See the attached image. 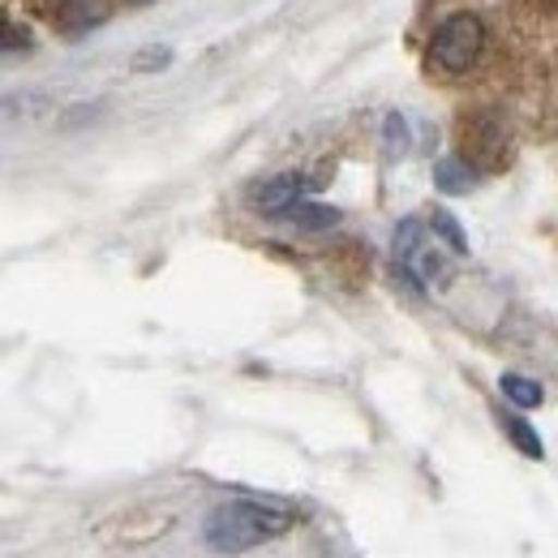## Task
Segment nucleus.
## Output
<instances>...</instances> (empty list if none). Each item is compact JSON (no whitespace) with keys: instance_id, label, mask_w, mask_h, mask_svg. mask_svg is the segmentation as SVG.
<instances>
[{"instance_id":"obj_1","label":"nucleus","mask_w":558,"mask_h":558,"mask_svg":"<svg viewBox=\"0 0 558 558\" xmlns=\"http://www.w3.org/2000/svg\"><path fill=\"white\" fill-rule=\"evenodd\" d=\"M288 529H292V511L271 507V502L236 498V502H223V507L210 511L207 546L219 555H241V550H254L263 542H276Z\"/></svg>"},{"instance_id":"obj_2","label":"nucleus","mask_w":558,"mask_h":558,"mask_svg":"<svg viewBox=\"0 0 558 558\" xmlns=\"http://www.w3.org/2000/svg\"><path fill=\"white\" fill-rule=\"evenodd\" d=\"M486 44V26L477 13H451L447 22H438L434 39H429V61L442 73H464Z\"/></svg>"},{"instance_id":"obj_3","label":"nucleus","mask_w":558,"mask_h":558,"mask_svg":"<svg viewBox=\"0 0 558 558\" xmlns=\"http://www.w3.org/2000/svg\"><path fill=\"white\" fill-rule=\"evenodd\" d=\"M396 267H400V276L409 279L413 288H434V283L447 279V263H442L438 250L425 241L417 219H404V223L396 228Z\"/></svg>"},{"instance_id":"obj_4","label":"nucleus","mask_w":558,"mask_h":558,"mask_svg":"<svg viewBox=\"0 0 558 558\" xmlns=\"http://www.w3.org/2000/svg\"><path fill=\"white\" fill-rule=\"evenodd\" d=\"M310 190H314V185H310L305 177L288 172V177H276V181H267V185H258V190H254V207H263L267 215H279L283 207L301 203Z\"/></svg>"},{"instance_id":"obj_5","label":"nucleus","mask_w":558,"mask_h":558,"mask_svg":"<svg viewBox=\"0 0 558 558\" xmlns=\"http://www.w3.org/2000/svg\"><path fill=\"white\" fill-rule=\"evenodd\" d=\"M276 219H283V223H296V228H310V232H323V228H336V223H340V210L318 207V203L301 198V203H292V207L279 210Z\"/></svg>"},{"instance_id":"obj_6","label":"nucleus","mask_w":558,"mask_h":558,"mask_svg":"<svg viewBox=\"0 0 558 558\" xmlns=\"http://www.w3.org/2000/svg\"><path fill=\"white\" fill-rule=\"evenodd\" d=\"M434 181H438V190H447V194H464V190L477 185V172H473L464 159H442V163H434Z\"/></svg>"},{"instance_id":"obj_7","label":"nucleus","mask_w":558,"mask_h":558,"mask_svg":"<svg viewBox=\"0 0 558 558\" xmlns=\"http://www.w3.org/2000/svg\"><path fill=\"white\" fill-rule=\"evenodd\" d=\"M502 396L511 400V404H520V409H537L542 404V387L537 383H529V378H520V374H502Z\"/></svg>"},{"instance_id":"obj_8","label":"nucleus","mask_w":558,"mask_h":558,"mask_svg":"<svg viewBox=\"0 0 558 558\" xmlns=\"http://www.w3.org/2000/svg\"><path fill=\"white\" fill-rule=\"evenodd\" d=\"M502 425H507V434H511V442L524 451V456H533V460H542V438L529 429V421L520 417H502Z\"/></svg>"},{"instance_id":"obj_9","label":"nucleus","mask_w":558,"mask_h":558,"mask_svg":"<svg viewBox=\"0 0 558 558\" xmlns=\"http://www.w3.org/2000/svg\"><path fill=\"white\" fill-rule=\"evenodd\" d=\"M429 223H434V232H438V236H442V241H447V245H451L456 254H464V250H469V241H464L460 223H456V219H451L447 210H434V215H429Z\"/></svg>"},{"instance_id":"obj_10","label":"nucleus","mask_w":558,"mask_h":558,"mask_svg":"<svg viewBox=\"0 0 558 558\" xmlns=\"http://www.w3.org/2000/svg\"><path fill=\"white\" fill-rule=\"evenodd\" d=\"M155 65H168V52H146V57H138V70H155Z\"/></svg>"},{"instance_id":"obj_11","label":"nucleus","mask_w":558,"mask_h":558,"mask_svg":"<svg viewBox=\"0 0 558 558\" xmlns=\"http://www.w3.org/2000/svg\"><path fill=\"white\" fill-rule=\"evenodd\" d=\"M130 4H146V0H130Z\"/></svg>"}]
</instances>
